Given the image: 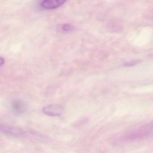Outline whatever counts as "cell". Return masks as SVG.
Listing matches in <instances>:
<instances>
[{"mask_svg": "<svg viewBox=\"0 0 153 153\" xmlns=\"http://www.w3.org/2000/svg\"><path fill=\"white\" fill-rule=\"evenodd\" d=\"M45 114L51 116H57L60 115L63 111V107L59 104L47 105L43 109Z\"/></svg>", "mask_w": 153, "mask_h": 153, "instance_id": "2", "label": "cell"}, {"mask_svg": "<svg viewBox=\"0 0 153 153\" xmlns=\"http://www.w3.org/2000/svg\"><path fill=\"white\" fill-rule=\"evenodd\" d=\"M74 26L69 24H62L58 27V30L62 33H70L74 31Z\"/></svg>", "mask_w": 153, "mask_h": 153, "instance_id": "5", "label": "cell"}, {"mask_svg": "<svg viewBox=\"0 0 153 153\" xmlns=\"http://www.w3.org/2000/svg\"><path fill=\"white\" fill-rule=\"evenodd\" d=\"M66 2L65 1L61 0H45L42 1L40 5L45 9L53 10L62 7Z\"/></svg>", "mask_w": 153, "mask_h": 153, "instance_id": "3", "label": "cell"}, {"mask_svg": "<svg viewBox=\"0 0 153 153\" xmlns=\"http://www.w3.org/2000/svg\"><path fill=\"white\" fill-rule=\"evenodd\" d=\"M139 61H131L128 62L124 64V65L127 67H131V66H134L138 64Z\"/></svg>", "mask_w": 153, "mask_h": 153, "instance_id": "6", "label": "cell"}, {"mask_svg": "<svg viewBox=\"0 0 153 153\" xmlns=\"http://www.w3.org/2000/svg\"><path fill=\"white\" fill-rule=\"evenodd\" d=\"M12 108L14 113L17 114H21L25 111L26 105L22 101L16 100L12 103Z\"/></svg>", "mask_w": 153, "mask_h": 153, "instance_id": "4", "label": "cell"}, {"mask_svg": "<svg viewBox=\"0 0 153 153\" xmlns=\"http://www.w3.org/2000/svg\"><path fill=\"white\" fill-rule=\"evenodd\" d=\"M0 62H1V63H0L1 66L2 67V65H3V64H4V63H5V59H4V58H2V57H1Z\"/></svg>", "mask_w": 153, "mask_h": 153, "instance_id": "7", "label": "cell"}, {"mask_svg": "<svg viewBox=\"0 0 153 153\" xmlns=\"http://www.w3.org/2000/svg\"><path fill=\"white\" fill-rule=\"evenodd\" d=\"M153 130V123H149L141 126L122 136L120 139L124 142H130L146 137L151 134Z\"/></svg>", "mask_w": 153, "mask_h": 153, "instance_id": "1", "label": "cell"}]
</instances>
